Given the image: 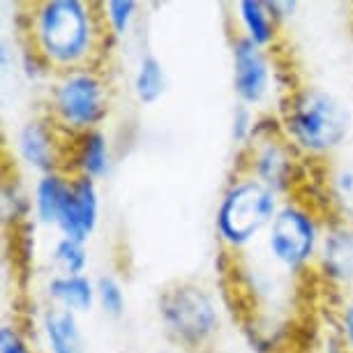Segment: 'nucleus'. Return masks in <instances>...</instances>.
<instances>
[{
	"label": "nucleus",
	"instance_id": "dca6fc26",
	"mask_svg": "<svg viewBox=\"0 0 353 353\" xmlns=\"http://www.w3.org/2000/svg\"><path fill=\"white\" fill-rule=\"evenodd\" d=\"M233 10H236L238 30H241L238 35H243L252 44L261 46L265 51L270 46H275L282 26L270 14L265 0H241V3H236Z\"/></svg>",
	"mask_w": 353,
	"mask_h": 353
},
{
	"label": "nucleus",
	"instance_id": "b1692460",
	"mask_svg": "<svg viewBox=\"0 0 353 353\" xmlns=\"http://www.w3.org/2000/svg\"><path fill=\"white\" fill-rule=\"evenodd\" d=\"M0 353H35V349L21 325L5 321L0 325Z\"/></svg>",
	"mask_w": 353,
	"mask_h": 353
},
{
	"label": "nucleus",
	"instance_id": "1a4fd4ad",
	"mask_svg": "<svg viewBox=\"0 0 353 353\" xmlns=\"http://www.w3.org/2000/svg\"><path fill=\"white\" fill-rule=\"evenodd\" d=\"M277 74L270 53L243 35L231 37V85L238 104L261 109L275 88Z\"/></svg>",
	"mask_w": 353,
	"mask_h": 353
},
{
	"label": "nucleus",
	"instance_id": "5701e85b",
	"mask_svg": "<svg viewBox=\"0 0 353 353\" xmlns=\"http://www.w3.org/2000/svg\"><path fill=\"white\" fill-rule=\"evenodd\" d=\"M256 123H259V113L250 106L236 104V109L231 113V139L236 145L241 148H248L254 139L256 132Z\"/></svg>",
	"mask_w": 353,
	"mask_h": 353
},
{
	"label": "nucleus",
	"instance_id": "f8f14e48",
	"mask_svg": "<svg viewBox=\"0 0 353 353\" xmlns=\"http://www.w3.org/2000/svg\"><path fill=\"white\" fill-rule=\"evenodd\" d=\"M111 169H113V145L104 128L70 139L68 162H65V171L70 176L90 178V181L99 183L109 176Z\"/></svg>",
	"mask_w": 353,
	"mask_h": 353
},
{
	"label": "nucleus",
	"instance_id": "39448f33",
	"mask_svg": "<svg viewBox=\"0 0 353 353\" xmlns=\"http://www.w3.org/2000/svg\"><path fill=\"white\" fill-rule=\"evenodd\" d=\"M328 219L312 199L286 196L263 236L268 265L286 277H298L314 268Z\"/></svg>",
	"mask_w": 353,
	"mask_h": 353
},
{
	"label": "nucleus",
	"instance_id": "aec40b11",
	"mask_svg": "<svg viewBox=\"0 0 353 353\" xmlns=\"http://www.w3.org/2000/svg\"><path fill=\"white\" fill-rule=\"evenodd\" d=\"M97 289V307L104 312L109 319H123L125 310H128V293H125V284L111 272L95 277Z\"/></svg>",
	"mask_w": 353,
	"mask_h": 353
},
{
	"label": "nucleus",
	"instance_id": "a878e982",
	"mask_svg": "<svg viewBox=\"0 0 353 353\" xmlns=\"http://www.w3.org/2000/svg\"><path fill=\"white\" fill-rule=\"evenodd\" d=\"M265 5H268L270 14L275 17V21L279 26L289 23L293 17H296L298 8H301V3L298 0H265Z\"/></svg>",
	"mask_w": 353,
	"mask_h": 353
},
{
	"label": "nucleus",
	"instance_id": "ddd939ff",
	"mask_svg": "<svg viewBox=\"0 0 353 353\" xmlns=\"http://www.w3.org/2000/svg\"><path fill=\"white\" fill-rule=\"evenodd\" d=\"M44 298L51 307L72 312L77 316L90 314L97 307V289L90 275H63L51 272L44 282Z\"/></svg>",
	"mask_w": 353,
	"mask_h": 353
},
{
	"label": "nucleus",
	"instance_id": "9d476101",
	"mask_svg": "<svg viewBox=\"0 0 353 353\" xmlns=\"http://www.w3.org/2000/svg\"><path fill=\"white\" fill-rule=\"evenodd\" d=\"M316 277L330 291H353V222L330 219L325 224L314 268Z\"/></svg>",
	"mask_w": 353,
	"mask_h": 353
},
{
	"label": "nucleus",
	"instance_id": "f03ea898",
	"mask_svg": "<svg viewBox=\"0 0 353 353\" xmlns=\"http://www.w3.org/2000/svg\"><path fill=\"white\" fill-rule=\"evenodd\" d=\"M279 128L303 159L332 157L353 137V111L342 97L321 85H296L279 104Z\"/></svg>",
	"mask_w": 353,
	"mask_h": 353
},
{
	"label": "nucleus",
	"instance_id": "423d86ee",
	"mask_svg": "<svg viewBox=\"0 0 353 353\" xmlns=\"http://www.w3.org/2000/svg\"><path fill=\"white\" fill-rule=\"evenodd\" d=\"M111 113V83L99 68L53 74L46 85L44 116L68 139L102 130Z\"/></svg>",
	"mask_w": 353,
	"mask_h": 353
},
{
	"label": "nucleus",
	"instance_id": "0eeeda50",
	"mask_svg": "<svg viewBox=\"0 0 353 353\" xmlns=\"http://www.w3.org/2000/svg\"><path fill=\"white\" fill-rule=\"evenodd\" d=\"M245 173L268 185L272 192L286 199L303 178V157L286 141L279 128V118L259 116L252 143L245 148Z\"/></svg>",
	"mask_w": 353,
	"mask_h": 353
},
{
	"label": "nucleus",
	"instance_id": "4be33fe9",
	"mask_svg": "<svg viewBox=\"0 0 353 353\" xmlns=\"http://www.w3.org/2000/svg\"><path fill=\"white\" fill-rule=\"evenodd\" d=\"M328 194L330 203L342 205L339 219L351 222L353 215V166H337L328 176Z\"/></svg>",
	"mask_w": 353,
	"mask_h": 353
},
{
	"label": "nucleus",
	"instance_id": "f3484780",
	"mask_svg": "<svg viewBox=\"0 0 353 353\" xmlns=\"http://www.w3.org/2000/svg\"><path fill=\"white\" fill-rule=\"evenodd\" d=\"M132 97L141 106H155L169 92V72L155 53H141L130 79Z\"/></svg>",
	"mask_w": 353,
	"mask_h": 353
},
{
	"label": "nucleus",
	"instance_id": "a211bd4d",
	"mask_svg": "<svg viewBox=\"0 0 353 353\" xmlns=\"http://www.w3.org/2000/svg\"><path fill=\"white\" fill-rule=\"evenodd\" d=\"M49 263L53 272H63V275H88V265H90L88 243L56 236V241L51 243L49 250Z\"/></svg>",
	"mask_w": 353,
	"mask_h": 353
},
{
	"label": "nucleus",
	"instance_id": "6e6552de",
	"mask_svg": "<svg viewBox=\"0 0 353 353\" xmlns=\"http://www.w3.org/2000/svg\"><path fill=\"white\" fill-rule=\"evenodd\" d=\"M70 139L49 118L32 116L19 125L12 134V155L17 164L35 178L53 171H65Z\"/></svg>",
	"mask_w": 353,
	"mask_h": 353
},
{
	"label": "nucleus",
	"instance_id": "9b49d317",
	"mask_svg": "<svg viewBox=\"0 0 353 353\" xmlns=\"http://www.w3.org/2000/svg\"><path fill=\"white\" fill-rule=\"evenodd\" d=\"M99 217H102V196H99V183L90 178L72 176V188L68 201L63 205L61 219H58L56 233L65 238L88 243L95 236Z\"/></svg>",
	"mask_w": 353,
	"mask_h": 353
},
{
	"label": "nucleus",
	"instance_id": "393cba45",
	"mask_svg": "<svg viewBox=\"0 0 353 353\" xmlns=\"http://www.w3.org/2000/svg\"><path fill=\"white\" fill-rule=\"evenodd\" d=\"M337 337L344 353H353V291L342 298L337 310Z\"/></svg>",
	"mask_w": 353,
	"mask_h": 353
},
{
	"label": "nucleus",
	"instance_id": "f257e3e1",
	"mask_svg": "<svg viewBox=\"0 0 353 353\" xmlns=\"http://www.w3.org/2000/svg\"><path fill=\"white\" fill-rule=\"evenodd\" d=\"M28 49L51 74L99 68L104 46L111 42L104 30L99 3L85 0H42L26 14Z\"/></svg>",
	"mask_w": 353,
	"mask_h": 353
},
{
	"label": "nucleus",
	"instance_id": "7ed1b4c3",
	"mask_svg": "<svg viewBox=\"0 0 353 353\" xmlns=\"http://www.w3.org/2000/svg\"><path fill=\"white\" fill-rule=\"evenodd\" d=\"M284 199L254 176L241 171L231 178L215 210V236L231 254L261 243Z\"/></svg>",
	"mask_w": 353,
	"mask_h": 353
},
{
	"label": "nucleus",
	"instance_id": "412c9836",
	"mask_svg": "<svg viewBox=\"0 0 353 353\" xmlns=\"http://www.w3.org/2000/svg\"><path fill=\"white\" fill-rule=\"evenodd\" d=\"M3 215H5V222L14 219V226L30 222L28 217H32V196H30V190H26L21 185V178H12V181L5 183Z\"/></svg>",
	"mask_w": 353,
	"mask_h": 353
},
{
	"label": "nucleus",
	"instance_id": "4468645a",
	"mask_svg": "<svg viewBox=\"0 0 353 353\" xmlns=\"http://www.w3.org/2000/svg\"><path fill=\"white\" fill-rule=\"evenodd\" d=\"M72 188V176L68 171H53L46 176L35 178L30 188L32 196V222L44 229L56 231L58 219H61L63 205L68 201Z\"/></svg>",
	"mask_w": 353,
	"mask_h": 353
},
{
	"label": "nucleus",
	"instance_id": "2eb2a0df",
	"mask_svg": "<svg viewBox=\"0 0 353 353\" xmlns=\"http://www.w3.org/2000/svg\"><path fill=\"white\" fill-rule=\"evenodd\" d=\"M37 328L46 346L44 353H85L81 323L72 312L46 305L39 314Z\"/></svg>",
	"mask_w": 353,
	"mask_h": 353
},
{
	"label": "nucleus",
	"instance_id": "20e7f679",
	"mask_svg": "<svg viewBox=\"0 0 353 353\" xmlns=\"http://www.w3.org/2000/svg\"><path fill=\"white\" fill-rule=\"evenodd\" d=\"M157 316L173 344L199 353L222 332V307L210 286L196 279H176L157 293Z\"/></svg>",
	"mask_w": 353,
	"mask_h": 353
},
{
	"label": "nucleus",
	"instance_id": "6ab92c4d",
	"mask_svg": "<svg viewBox=\"0 0 353 353\" xmlns=\"http://www.w3.org/2000/svg\"><path fill=\"white\" fill-rule=\"evenodd\" d=\"M139 10H141V3H137V0H106V3H99V14H102L104 30L111 42L128 39L132 35L139 19Z\"/></svg>",
	"mask_w": 353,
	"mask_h": 353
}]
</instances>
